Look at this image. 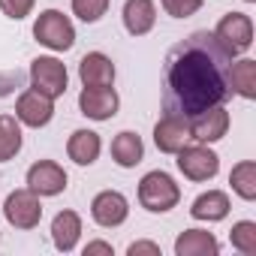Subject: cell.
<instances>
[{
	"label": "cell",
	"instance_id": "1",
	"mask_svg": "<svg viewBox=\"0 0 256 256\" xmlns=\"http://www.w3.org/2000/svg\"><path fill=\"white\" fill-rule=\"evenodd\" d=\"M232 58L214 34L196 30L166 54L163 76V112L178 118H196L232 96L229 88Z\"/></svg>",
	"mask_w": 256,
	"mask_h": 256
},
{
	"label": "cell",
	"instance_id": "2",
	"mask_svg": "<svg viewBox=\"0 0 256 256\" xmlns=\"http://www.w3.org/2000/svg\"><path fill=\"white\" fill-rule=\"evenodd\" d=\"M178 199H181V190L172 181V175H166V172H148L139 184V202H142V208H148L154 214L175 208Z\"/></svg>",
	"mask_w": 256,
	"mask_h": 256
},
{
	"label": "cell",
	"instance_id": "3",
	"mask_svg": "<svg viewBox=\"0 0 256 256\" xmlns=\"http://www.w3.org/2000/svg\"><path fill=\"white\" fill-rule=\"evenodd\" d=\"M34 36H36L42 46L54 48V52H66V48H72V42H76L72 22H70L64 12H58V10H46V12L36 18Z\"/></svg>",
	"mask_w": 256,
	"mask_h": 256
},
{
	"label": "cell",
	"instance_id": "4",
	"mask_svg": "<svg viewBox=\"0 0 256 256\" xmlns=\"http://www.w3.org/2000/svg\"><path fill=\"white\" fill-rule=\"evenodd\" d=\"M217 42L226 48V54H241L253 46V22L244 16V12H229L220 18L217 30H214Z\"/></svg>",
	"mask_w": 256,
	"mask_h": 256
},
{
	"label": "cell",
	"instance_id": "5",
	"mask_svg": "<svg viewBox=\"0 0 256 256\" xmlns=\"http://www.w3.org/2000/svg\"><path fill=\"white\" fill-rule=\"evenodd\" d=\"M4 214H6V220H10L16 229H34V226H40V220H42V205H40L36 193L28 187V190H16V193L6 196Z\"/></svg>",
	"mask_w": 256,
	"mask_h": 256
},
{
	"label": "cell",
	"instance_id": "6",
	"mask_svg": "<svg viewBox=\"0 0 256 256\" xmlns=\"http://www.w3.org/2000/svg\"><path fill=\"white\" fill-rule=\"evenodd\" d=\"M30 82L34 90L46 94V96H64L66 90V66L58 58H36L30 64Z\"/></svg>",
	"mask_w": 256,
	"mask_h": 256
},
{
	"label": "cell",
	"instance_id": "7",
	"mask_svg": "<svg viewBox=\"0 0 256 256\" xmlns=\"http://www.w3.org/2000/svg\"><path fill=\"white\" fill-rule=\"evenodd\" d=\"M178 169H181L190 181H208V178L217 175L220 157H217L214 151L202 148V145H196V148H187V145H184V148L178 151Z\"/></svg>",
	"mask_w": 256,
	"mask_h": 256
},
{
	"label": "cell",
	"instance_id": "8",
	"mask_svg": "<svg viewBox=\"0 0 256 256\" xmlns=\"http://www.w3.org/2000/svg\"><path fill=\"white\" fill-rule=\"evenodd\" d=\"M28 187L36 196H58L66 190V172L52 160H40L28 169Z\"/></svg>",
	"mask_w": 256,
	"mask_h": 256
},
{
	"label": "cell",
	"instance_id": "9",
	"mask_svg": "<svg viewBox=\"0 0 256 256\" xmlns=\"http://www.w3.org/2000/svg\"><path fill=\"white\" fill-rule=\"evenodd\" d=\"M154 142L163 154H178L190 142V120L178 114H163V120L154 126Z\"/></svg>",
	"mask_w": 256,
	"mask_h": 256
},
{
	"label": "cell",
	"instance_id": "10",
	"mask_svg": "<svg viewBox=\"0 0 256 256\" xmlns=\"http://www.w3.org/2000/svg\"><path fill=\"white\" fill-rule=\"evenodd\" d=\"M229 130V112L223 106H214L196 118H190V139L196 142H217Z\"/></svg>",
	"mask_w": 256,
	"mask_h": 256
},
{
	"label": "cell",
	"instance_id": "11",
	"mask_svg": "<svg viewBox=\"0 0 256 256\" xmlns=\"http://www.w3.org/2000/svg\"><path fill=\"white\" fill-rule=\"evenodd\" d=\"M78 108L82 114L94 118V120H108L118 114V94L108 88H84L78 94Z\"/></svg>",
	"mask_w": 256,
	"mask_h": 256
},
{
	"label": "cell",
	"instance_id": "12",
	"mask_svg": "<svg viewBox=\"0 0 256 256\" xmlns=\"http://www.w3.org/2000/svg\"><path fill=\"white\" fill-rule=\"evenodd\" d=\"M54 114V106H52V96L40 94V90H24L16 102V118L28 126H46Z\"/></svg>",
	"mask_w": 256,
	"mask_h": 256
},
{
	"label": "cell",
	"instance_id": "13",
	"mask_svg": "<svg viewBox=\"0 0 256 256\" xmlns=\"http://www.w3.org/2000/svg\"><path fill=\"white\" fill-rule=\"evenodd\" d=\"M90 214L100 226H120L126 220V214H130V205H126V199L118 193V190H102L94 202H90Z\"/></svg>",
	"mask_w": 256,
	"mask_h": 256
},
{
	"label": "cell",
	"instance_id": "14",
	"mask_svg": "<svg viewBox=\"0 0 256 256\" xmlns=\"http://www.w3.org/2000/svg\"><path fill=\"white\" fill-rule=\"evenodd\" d=\"M78 78L84 88H108L114 82V64L102 52H90L78 64Z\"/></svg>",
	"mask_w": 256,
	"mask_h": 256
},
{
	"label": "cell",
	"instance_id": "15",
	"mask_svg": "<svg viewBox=\"0 0 256 256\" xmlns=\"http://www.w3.org/2000/svg\"><path fill=\"white\" fill-rule=\"evenodd\" d=\"M157 22V10L151 0H126L124 4V28L133 36H145Z\"/></svg>",
	"mask_w": 256,
	"mask_h": 256
},
{
	"label": "cell",
	"instance_id": "16",
	"mask_svg": "<svg viewBox=\"0 0 256 256\" xmlns=\"http://www.w3.org/2000/svg\"><path fill=\"white\" fill-rule=\"evenodd\" d=\"M217 250H220L217 238L211 232H202V229H187L175 241V253L178 256H214Z\"/></svg>",
	"mask_w": 256,
	"mask_h": 256
},
{
	"label": "cell",
	"instance_id": "17",
	"mask_svg": "<svg viewBox=\"0 0 256 256\" xmlns=\"http://www.w3.org/2000/svg\"><path fill=\"white\" fill-rule=\"evenodd\" d=\"M66 154L78 166H90L100 157V136L94 130H76L66 142Z\"/></svg>",
	"mask_w": 256,
	"mask_h": 256
},
{
	"label": "cell",
	"instance_id": "18",
	"mask_svg": "<svg viewBox=\"0 0 256 256\" xmlns=\"http://www.w3.org/2000/svg\"><path fill=\"white\" fill-rule=\"evenodd\" d=\"M78 235H82V220H78L76 211H60L52 220V241H54L58 250H64V253L72 250L76 241H78Z\"/></svg>",
	"mask_w": 256,
	"mask_h": 256
},
{
	"label": "cell",
	"instance_id": "19",
	"mask_svg": "<svg viewBox=\"0 0 256 256\" xmlns=\"http://www.w3.org/2000/svg\"><path fill=\"white\" fill-rule=\"evenodd\" d=\"M142 154H145V145H142V139L136 136V133H118L114 136V142H112V157H114V163L118 166H124V169H133L136 163H142Z\"/></svg>",
	"mask_w": 256,
	"mask_h": 256
},
{
	"label": "cell",
	"instance_id": "20",
	"mask_svg": "<svg viewBox=\"0 0 256 256\" xmlns=\"http://www.w3.org/2000/svg\"><path fill=\"white\" fill-rule=\"evenodd\" d=\"M190 214H193L196 220H223V217L229 214V196L220 193V190H208V193H202V196L193 202Z\"/></svg>",
	"mask_w": 256,
	"mask_h": 256
},
{
	"label": "cell",
	"instance_id": "21",
	"mask_svg": "<svg viewBox=\"0 0 256 256\" xmlns=\"http://www.w3.org/2000/svg\"><path fill=\"white\" fill-rule=\"evenodd\" d=\"M229 88L244 96V100H253L256 96V60H238L235 66H229Z\"/></svg>",
	"mask_w": 256,
	"mask_h": 256
},
{
	"label": "cell",
	"instance_id": "22",
	"mask_svg": "<svg viewBox=\"0 0 256 256\" xmlns=\"http://www.w3.org/2000/svg\"><path fill=\"white\" fill-rule=\"evenodd\" d=\"M18 151H22V126H18V118L0 114V163L12 160Z\"/></svg>",
	"mask_w": 256,
	"mask_h": 256
},
{
	"label": "cell",
	"instance_id": "23",
	"mask_svg": "<svg viewBox=\"0 0 256 256\" xmlns=\"http://www.w3.org/2000/svg\"><path fill=\"white\" fill-rule=\"evenodd\" d=\"M229 184H232V190L241 196V199H256V163L253 160H244V163H238L235 169H232V175H229Z\"/></svg>",
	"mask_w": 256,
	"mask_h": 256
},
{
	"label": "cell",
	"instance_id": "24",
	"mask_svg": "<svg viewBox=\"0 0 256 256\" xmlns=\"http://www.w3.org/2000/svg\"><path fill=\"white\" fill-rule=\"evenodd\" d=\"M232 247L241 250L244 256L256 253V223L253 220H241L232 226Z\"/></svg>",
	"mask_w": 256,
	"mask_h": 256
},
{
	"label": "cell",
	"instance_id": "25",
	"mask_svg": "<svg viewBox=\"0 0 256 256\" xmlns=\"http://www.w3.org/2000/svg\"><path fill=\"white\" fill-rule=\"evenodd\" d=\"M106 10H108V0H72V12L88 24L100 22L106 16Z\"/></svg>",
	"mask_w": 256,
	"mask_h": 256
},
{
	"label": "cell",
	"instance_id": "26",
	"mask_svg": "<svg viewBox=\"0 0 256 256\" xmlns=\"http://www.w3.org/2000/svg\"><path fill=\"white\" fill-rule=\"evenodd\" d=\"M163 10L172 18H187V16L202 10V0H163Z\"/></svg>",
	"mask_w": 256,
	"mask_h": 256
},
{
	"label": "cell",
	"instance_id": "27",
	"mask_svg": "<svg viewBox=\"0 0 256 256\" xmlns=\"http://www.w3.org/2000/svg\"><path fill=\"white\" fill-rule=\"evenodd\" d=\"M0 10H4L10 18H24V16H30V10H34V0H0Z\"/></svg>",
	"mask_w": 256,
	"mask_h": 256
},
{
	"label": "cell",
	"instance_id": "28",
	"mask_svg": "<svg viewBox=\"0 0 256 256\" xmlns=\"http://www.w3.org/2000/svg\"><path fill=\"white\" fill-rule=\"evenodd\" d=\"M22 82H24V76L16 70V72H0V100L4 96H10L16 88H22Z\"/></svg>",
	"mask_w": 256,
	"mask_h": 256
},
{
	"label": "cell",
	"instance_id": "29",
	"mask_svg": "<svg viewBox=\"0 0 256 256\" xmlns=\"http://www.w3.org/2000/svg\"><path fill=\"white\" fill-rule=\"evenodd\" d=\"M139 253L160 256V247H157V244H151V241H136V244H130V256H139Z\"/></svg>",
	"mask_w": 256,
	"mask_h": 256
},
{
	"label": "cell",
	"instance_id": "30",
	"mask_svg": "<svg viewBox=\"0 0 256 256\" xmlns=\"http://www.w3.org/2000/svg\"><path fill=\"white\" fill-rule=\"evenodd\" d=\"M90 253H108V256H112V244H106V241H94V244L84 247V256H90Z\"/></svg>",
	"mask_w": 256,
	"mask_h": 256
},
{
	"label": "cell",
	"instance_id": "31",
	"mask_svg": "<svg viewBox=\"0 0 256 256\" xmlns=\"http://www.w3.org/2000/svg\"><path fill=\"white\" fill-rule=\"evenodd\" d=\"M247 4H253V0H247Z\"/></svg>",
	"mask_w": 256,
	"mask_h": 256
}]
</instances>
